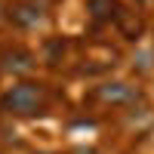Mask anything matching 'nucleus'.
I'll return each mask as SVG.
<instances>
[{"label":"nucleus","mask_w":154,"mask_h":154,"mask_svg":"<svg viewBox=\"0 0 154 154\" xmlns=\"http://www.w3.org/2000/svg\"><path fill=\"white\" fill-rule=\"evenodd\" d=\"M43 86L40 83H19L3 96V108L12 114H37L43 111Z\"/></svg>","instance_id":"f257e3e1"},{"label":"nucleus","mask_w":154,"mask_h":154,"mask_svg":"<svg viewBox=\"0 0 154 154\" xmlns=\"http://www.w3.org/2000/svg\"><path fill=\"white\" fill-rule=\"evenodd\" d=\"M9 19L16 25H22V28H31V25H37L43 19V6H37L34 0H25V3H16L9 9Z\"/></svg>","instance_id":"f03ea898"},{"label":"nucleus","mask_w":154,"mask_h":154,"mask_svg":"<svg viewBox=\"0 0 154 154\" xmlns=\"http://www.w3.org/2000/svg\"><path fill=\"white\" fill-rule=\"evenodd\" d=\"M133 86H126V83H108L105 89H102V99L105 102H126V99H133Z\"/></svg>","instance_id":"7ed1b4c3"},{"label":"nucleus","mask_w":154,"mask_h":154,"mask_svg":"<svg viewBox=\"0 0 154 154\" xmlns=\"http://www.w3.org/2000/svg\"><path fill=\"white\" fill-rule=\"evenodd\" d=\"M3 68H9V71H28V68H31V56H25V53H16V56H6Z\"/></svg>","instance_id":"20e7f679"},{"label":"nucleus","mask_w":154,"mask_h":154,"mask_svg":"<svg viewBox=\"0 0 154 154\" xmlns=\"http://www.w3.org/2000/svg\"><path fill=\"white\" fill-rule=\"evenodd\" d=\"M93 16L96 19H105V16H111V9H114V0H93Z\"/></svg>","instance_id":"39448f33"}]
</instances>
